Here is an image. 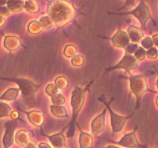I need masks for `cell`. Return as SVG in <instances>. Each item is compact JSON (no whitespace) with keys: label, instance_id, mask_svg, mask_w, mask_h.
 Segmentation results:
<instances>
[{"label":"cell","instance_id":"13","mask_svg":"<svg viewBox=\"0 0 158 148\" xmlns=\"http://www.w3.org/2000/svg\"><path fill=\"white\" fill-rule=\"evenodd\" d=\"M23 112L27 115L29 121L35 126H40L43 123L44 119H43V113H41L40 111L32 110L30 112H26V111H23Z\"/></svg>","mask_w":158,"mask_h":148},{"label":"cell","instance_id":"1","mask_svg":"<svg viewBox=\"0 0 158 148\" xmlns=\"http://www.w3.org/2000/svg\"><path fill=\"white\" fill-rule=\"evenodd\" d=\"M47 14L56 26L61 27L75 18L77 11L69 2L65 0H52L48 4Z\"/></svg>","mask_w":158,"mask_h":148},{"label":"cell","instance_id":"26","mask_svg":"<svg viewBox=\"0 0 158 148\" xmlns=\"http://www.w3.org/2000/svg\"><path fill=\"white\" fill-rule=\"evenodd\" d=\"M51 100H52L53 105H56V106H63L65 103L64 97H63V94L60 93V92L56 93V95L52 96L51 97Z\"/></svg>","mask_w":158,"mask_h":148},{"label":"cell","instance_id":"40","mask_svg":"<svg viewBox=\"0 0 158 148\" xmlns=\"http://www.w3.org/2000/svg\"><path fill=\"white\" fill-rule=\"evenodd\" d=\"M33 145H35V143H34V141H29V143H26V146L25 148H33L35 147V146H33Z\"/></svg>","mask_w":158,"mask_h":148},{"label":"cell","instance_id":"22","mask_svg":"<svg viewBox=\"0 0 158 148\" xmlns=\"http://www.w3.org/2000/svg\"><path fill=\"white\" fill-rule=\"evenodd\" d=\"M12 112V109L8 103L0 102V118L10 117Z\"/></svg>","mask_w":158,"mask_h":148},{"label":"cell","instance_id":"45","mask_svg":"<svg viewBox=\"0 0 158 148\" xmlns=\"http://www.w3.org/2000/svg\"><path fill=\"white\" fill-rule=\"evenodd\" d=\"M25 1H27V0H25Z\"/></svg>","mask_w":158,"mask_h":148},{"label":"cell","instance_id":"23","mask_svg":"<svg viewBox=\"0 0 158 148\" xmlns=\"http://www.w3.org/2000/svg\"><path fill=\"white\" fill-rule=\"evenodd\" d=\"M43 27L40 25V22L37 21H32L28 26V31L30 33L32 34H38L43 31Z\"/></svg>","mask_w":158,"mask_h":148},{"label":"cell","instance_id":"5","mask_svg":"<svg viewBox=\"0 0 158 148\" xmlns=\"http://www.w3.org/2000/svg\"><path fill=\"white\" fill-rule=\"evenodd\" d=\"M110 14H115V15H132L134 17L137 18L140 23L141 24V26H143V28H146L147 23L148 22V20L151 19L154 23V24L156 25L155 21H154V18L151 16V12H150V9L148 8V5L145 3L144 0H140V4L138 5L137 8L134 9L132 11H130L128 12H110Z\"/></svg>","mask_w":158,"mask_h":148},{"label":"cell","instance_id":"6","mask_svg":"<svg viewBox=\"0 0 158 148\" xmlns=\"http://www.w3.org/2000/svg\"><path fill=\"white\" fill-rule=\"evenodd\" d=\"M114 97H113L109 103H106V100H105V98L104 100H103L102 97H99L98 100H100V101H101L102 103H104V104L106 105V107L107 108V109L109 110L111 117V125H112L113 132L118 133L122 130V129H123V126H124L125 123H126L127 120L128 119L131 118V117L134 115V113L131 114V115L130 116H127V117H123V116H120L118 115V114L115 113L113 111V109L110 108V104L111 102L114 100Z\"/></svg>","mask_w":158,"mask_h":148},{"label":"cell","instance_id":"31","mask_svg":"<svg viewBox=\"0 0 158 148\" xmlns=\"http://www.w3.org/2000/svg\"><path fill=\"white\" fill-rule=\"evenodd\" d=\"M142 46H143V49H147L148 50L149 49L153 47V45H154V43H153V39L151 37H146L145 39H143L142 40Z\"/></svg>","mask_w":158,"mask_h":148},{"label":"cell","instance_id":"9","mask_svg":"<svg viewBox=\"0 0 158 148\" xmlns=\"http://www.w3.org/2000/svg\"><path fill=\"white\" fill-rule=\"evenodd\" d=\"M107 108H105L100 115L97 116L91 123V130L95 135L100 134L104 130L105 127V117H106Z\"/></svg>","mask_w":158,"mask_h":148},{"label":"cell","instance_id":"21","mask_svg":"<svg viewBox=\"0 0 158 148\" xmlns=\"http://www.w3.org/2000/svg\"><path fill=\"white\" fill-rule=\"evenodd\" d=\"M24 9L29 13H36L40 11V7L35 0L24 1Z\"/></svg>","mask_w":158,"mask_h":148},{"label":"cell","instance_id":"44","mask_svg":"<svg viewBox=\"0 0 158 148\" xmlns=\"http://www.w3.org/2000/svg\"><path fill=\"white\" fill-rule=\"evenodd\" d=\"M156 102H157V106H158V97H157V101H156Z\"/></svg>","mask_w":158,"mask_h":148},{"label":"cell","instance_id":"33","mask_svg":"<svg viewBox=\"0 0 158 148\" xmlns=\"http://www.w3.org/2000/svg\"><path fill=\"white\" fill-rule=\"evenodd\" d=\"M138 48V46H137V43H130L127 48L125 49V51H126V53L128 54H131V53H134L136 52V50Z\"/></svg>","mask_w":158,"mask_h":148},{"label":"cell","instance_id":"43","mask_svg":"<svg viewBox=\"0 0 158 148\" xmlns=\"http://www.w3.org/2000/svg\"><path fill=\"white\" fill-rule=\"evenodd\" d=\"M156 69V72H157V73L158 74V71L157 70V69ZM157 88H158V80H157Z\"/></svg>","mask_w":158,"mask_h":148},{"label":"cell","instance_id":"10","mask_svg":"<svg viewBox=\"0 0 158 148\" xmlns=\"http://www.w3.org/2000/svg\"><path fill=\"white\" fill-rule=\"evenodd\" d=\"M111 41L114 46L123 49H126L127 46L130 44V38L127 32L123 30H119L111 38Z\"/></svg>","mask_w":158,"mask_h":148},{"label":"cell","instance_id":"37","mask_svg":"<svg viewBox=\"0 0 158 148\" xmlns=\"http://www.w3.org/2000/svg\"><path fill=\"white\" fill-rule=\"evenodd\" d=\"M152 39H153V43H154V44H155L156 46H158V34H156V35H153Z\"/></svg>","mask_w":158,"mask_h":148},{"label":"cell","instance_id":"25","mask_svg":"<svg viewBox=\"0 0 158 148\" xmlns=\"http://www.w3.org/2000/svg\"><path fill=\"white\" fill-rule=\"evenodd\" d=\"M40 23L42 26L43 29H49L53 25V22H52V18L48 15V16L42 17L40 20Z\"/></svg>","mask_w":158,"mask_h":148},{"label":"cell","instance_id":"32","mask_svg":"<svg viewBox=\"0 0 158 148\" xmlns=\"http://www.w3.org/2000/svg\"><path fill=\"white\" fill-rule=\"evenodd\" d=\"M146 56L150 59H156L158 56V50L157 48L152 47L147 51Z\"/></svg>","mask_w":158,"mask_h":148},{"label":"cell","instance_id":"28","mask_svg":"<svg viewBox=\"0 0 158 148\" xmlns=\"http://www.w3.org/2000/svg\"><path fill=\"white\" fill-rule=\"evenodd\" d=\"M77 52V49L75 46H67L65 48L64 51H63V54L66 56L67 58H71L76 56V53Z\"/></svg>","mask_w":158,"mask_h":148},{"label":"cell","instance_id":"14","mask_svg":"<svg viewBox=\"0 0 158 148\" xmlns=\"http://www.w3.org/2000/svg\"><path fill=\"white\" fill-rule=\"evenodd\" d=\"M67 128V126L63 129V130L61 131L59 134H55V135L50 136L49 137V140L51 141V143L56 148H61V147H66V141H65V137L63 136V132H64L65 130Z\"/></svg>","mask_w":158,"mask_h":148},{"label":"cell","instance_id":"36","mask_svg":"<svg viewBox=\"0 0 158 148\" xmlns=\"http://www.w3.org/2000/svg\"><path fill=\"white\" fill-rule=\"evenodd\" d=\"M10 117L12 120H18L19 117V113L17 112V111H12V113H11Z\"/></svg>","mask_w":158,"mask_h":148},{"label":"cell","instance_id":"4","mask_svg":"<svg viewBox=\"0 0 158 148\" xmlns=\"http://www.w3.org/2000/svg\"><path fill=\"white\" fill-rule=\"evenodd\" d=\"M130 83H131V89L135 95L136 101L135 110H137L140 106V101L143 94L147 91H151L148 88L145 75H130Z\"/></svg>","mask_w":158,"mask_h":148},{"label":"cell","instance_id":"39","mask_svg":"<svg viewBox=\"0 0 158 148\" xmlns=\"http://www.w3.org/2000/svg\"><path fill=\"white\" fill-rule=\"evenodd\" d=\"M38 147L39 148H51L50 146H49L48 144L45 143H41L38 145Z\"/></svg>","mask_w":158,"mask_h":148},{"label":"cell","instance_id":"27","mask_svg":"<svg viewBox=\"0 0 158 148\" xmlns=\"http://www.w3.org/2000/svg\"><path fill=\"white\" fill-rule=\"evenodd\" d=\"M147 51L143 49L141 46H138L136 52H134V57L137 60V61H141V60H144L145 56H146Z\"/></svg>","mask_w":158,"mask_h":148},{"label":"cell","instance_id":"42","mask_svg":"<svg viewBox=\"0 0 158 148\" xmlns=\"http://www.w3.org/2000/svg\"><path fill=\"white\" fill-rule=\"evenodd\" d=\"M105 148H119V147H117V146H113V145H110V146H108L107 147H105Z\"/></svg>","mask_w":158,"mask_h":148},{"label":"cell","instance_id":"7","mask_svg":"<svg viewBox=\"0 0 158 148\" xmlns=\"http://www.w3.org/2000/svg\"><path fill=\"white\" fill-rule=\"evenodd\" d=\"M138 66V61L137 59L131 54L125 53L123 58L115 66L109 67L106 69V71H111L114 69H124L126 73H129L131 75V71L135 69Z\"/></svg>","mask_w":158,"mask_h":148},{"label":"cell","instance_id":"18","mask_svg":"<svg viewBox=\"0 0 158 148\" xmlns=\"http://www.w3.org/2000/svg\"><path fill=\"white\" fill-rule=\"evenodd\" d=\"M6 5L11 12H21L24 9V1L23 0H8Z\"/></svg>","mask_w":158,"mask_h":148},{"label":"cell","instance_id":"19","mask_svg":"<svg viewBox=\"0 0 158 148\" xmlns=\"http://www.w3.org/2000/svg\"><path fill=\"white\" fill-rule=\"evenodd\" d=\"M29 132L26 130L18 131L15 136V142L19 146H24L25 144H26L29 142Z\"/></svg>","mask_w":158,"mask_h":148},{"label":"cell","instance_id":"8","mask_svg":"<svg viewBox=\"0 0 158 148\" xmlns=\"http://www.w3.org/2000/svg\"><path fill=\"white\" fill-rule=\"evenodd\" d=\"M16 127V122L15 121H8L5 124L4 137L2 139V143L4 148H9L13 143L15 137H14V130Z\"/></svg>","mask_w":158,"mask_h":148},{"label":"cell","instance_id":"20","mask_svg":"<svg viewBox=\"0 0 158 148\" xmlns=\"http://www.w3.org/2000/svg\"><path fill=\"white\" fill-rule=\"evenodd\" d=\"M51 113L53 114L55 117L62 118V117H68V113L66 110V108L63 106H56L52 105L50 106Z\"/></svg>","mask_w":158,"mask_h":148},{"label":"cell","instance_id":"38","mask_svg":"<svg viewBox=\"0 0 158 148\" xmlns=\"http://www.w3.org/2000/svg\"><path fill=\"white\" fill-rule=\"evenodd\" d=\"M5 24H6V18H5V17L0 15V27L4 26Z\"/></svg>","mask_w":158,"mask_h":148},{"label":"cell","instance_id":"16","mask_svg":"<svg viewBox=\"0 0 158 148\" xmlns=\"http://www.w3.org/2000/svg\"><path fill=\"white\" fill-rule=\"evenodd\" d=\"M77 126H78L79 130L80 131V148H91L93 143V138L89 134L83 133L80 129V126L77 123Z\"/></svg>","mask_w":158,"mask_h":148},{"label":"cell","instance_id":"41","mask_svg":"<svg viewBox=\"0 0 158 148\" xmlns=\"http://www.w3.org/2000/svg\"><path fill=\"white\" fill-rule=\"evenodd\" d=\"M8 0H0V6H4L5 5L7 4Z\"/></svg>","mask_w":158,"mask_h":148},{"label":"cell","instance_id":"30","mask_svg":"<svg viewBox=\"0 0 158 148\" xmlns=\"http://www.w3.org/2000/svg\"><path fill=\"white\" fill-rule=\"evenodd\" d=\"M71 63H72V64L73 65V66H82V65H83L84 60H83V58L80 55H76L72 58Z\"/></svg>","mask_w":158,"mask_h":148},{"label":"cell","instance_id":"11","mask_svg":"<svg viewBox=\"0 0 158 148\" xmlns=\"http://www.w3.org/2000/svg\"><path fill=\"white\" fill-rule=\"evenodd\" d=\"M137 126L132 133L125 135L120 141L117 142V143L121 145V146H125V147H137V146L143 147V146L139 143L138 140L136 137V130H137Z\"/></svg>","mask_w":158,"mask_h":148},{"label":"cell","instance_id":"12","mask_svg":"<svg viewBox=\"0 0 158 148\" xmlns=\"http://www.w3.org/2000/svg\"><path fill=\"white\" fill-rule=\"evenodd\" d=\"M19 39L14 35H7L4 39V47L9 52H14L21 46Z\"/></svg>","mask_w":158,"mask_h":148},{"label":"cell","instance_id":"3","mask_svg":"<svg viewBox=\"0 0 158 148\" xmlns=\"http://www.w3.org/2000/svg\"><path fill=\"white\" fill-rule=\"evenodd\" d=\"M0 80H7V81L13 82L18 84L19 89L22 92V96L26 101L31 103L35 100V94L38 91L40 85H36L32 81L26 79L22 78H6V77H0Z\"/></svg>","mask_w":158,"mask_h":148},{"label":"cell","instance_id":"2","mask_svg":"<svg viewBox=\"0 0 158 148\" xmlns=\"http://www.w3.org/2000/svg\"><path fill=\"white\" fill-rule=\"evenodd\" d=\"M89 85H88L84 89H82L79 86H76L74 90L73 91L72 96H71V106H72L73 115L72 119L69 122L67 137H73L74 134H75V125L77 124V119L78 117L79 113L83 108V103L85 101V96H86V92Z\"/></svg>","mask_w":158,"mask_h":148},{"label":"cell","instance_id":"35","mask_svg":"<svg viewBox=\"0 0 158 148\" xmlns=\"http://www.w3.org/2000/svg\"><path fill=\"white\" fill-rule=\"evenodd\" d=\"M134 2H135V0H125V3L122 7H120L119 9V10H121V9H125L127 7H131V6H133L134 5Z\"/></svg>","mask_w":158,"mask_h":148},{"label":"cell","instance_id":"29","mask_svg":"<svg viewBox=\"0 0 158 148\" xmlns=\"http://www.w3.org/2000/svg\"><path fill=\"white\" fill-rule=\"evenodd\" d=\"M46 92L48 96L52 97L59 92V89L56 86L55 84H49L46 88Z\"/></svg>","mask_w":158,"mask_h":148},{"label":"cell","instance_id":"15","mask_svg":"<svg viewBox=\"0 0 158 148\" xmlns=\"http://www.w3.org/2000/svg\"><path fill=\"white\" fill-rule=\"evenodd\" d=\"M127 34L130 39L133 43H137L143 37V33L141 29L134 26H131L127 29Z\"/></svg>","mask_w":158,"mask_h":148},{"label":"cell","instance_id":"17","mask_svg":"<svg viewBox=\"0 0 158 148\" xmlns=\"http://www.w3.org/2000/svg\"><path fill=\"white\" fill-rule=\"evenodd\" d=\"M19 92V88H10V89H7L0 97V100H6V101H12V100H16Z\"/></svg>","mask_w":158,"mask_h":148},{"label":"cell","instance_id":"24","mask_svg":"<svg viewBox=\"0 0 158 148\" xmlns=\"http://www.w3.org/2000/svg\"><path fill=\"white\" fill-rule=\"evenodd\" d=\"M54 84L56 85V86L59 89L63 90V89H65L67 87L69 83H68V80H66L65 77L59 76L56 79L55 83H54Z\"/></svg>","mask_w":158,"mask_h":148},{"label":"cell","instance_id":"34","mask_svg":"<svg viewBox=\"0 0 158 148\" xmlns=\"http://www.w3.org/2000/svg\"><path fill=\"white\" fill-rule=\"evenodd\" d=\"M11 12L7 6H0V15L3 17H7L10 15Z\"/></svg>","mask_w":158,"mask_h":148}]
</instances>
